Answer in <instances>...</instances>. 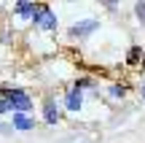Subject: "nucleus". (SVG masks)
Segmentation results:
<instances>
[{"label":"nucleus","instance_id":"1","mask_svg":"<svg viewBox=\"0 0 145 143\" xmlns=\"http://www.w3.org/2000/svg\"><path fill=\"white\" fill-rule=\"evenodd\" d=\"M0 95L11 103V111L14 113H30L32 111V97L24 89H0Z\"/></svg>","mask_w":145,"mask_h":143},{"label":"nucleus","instance_id":"2","mask_svg":"<svg viewBox=\"0 0 145 143\" xmlns=\"http://www.w3.org/2000/svg\"><path fill=\"white\" fill-rule=\"evenodd\" d=\"M32 24H35L38 30H43V32H54L57 24H59V19H57V14H54L51 5L38 3V11H35V16H32Z\"/></svg>","mask_w":145,"mask_h":143},{"label":"nucleus","instance_id":"3","mask_svg":"<svg viewBox=\"0 0 145 143\" xmlns=\"http://www.w3.org/2000/svg\"><path fill=\"white\" fill-rule=\"evenodd\" d=\"M43 119H46V124H59L62 122V108L57 105L54 97H43Z\"/></svg>","mask_w":145,"mask_h":143},{"label":"nucleus","instance_id":"4","mask_svg":"<svg viewBox=\"0 0 145 143\" xmlns=\"http://www.w3.org/2000/svg\"><path fill=\"white\" fill-rule=\"evenodd\" d=\"M94 30H99L97 19H81V22H75V24L70 27V35L72 38H86V35H91Z\"/></svg>","mask_w":145,"mask_h":143},{"label":"nucleus","instance_id":"5","mask_svg":"<svg viewBox=\"0 0 145 143\" xmlns=\"http://www.w3.org/2000/svg\"><path fill=\"white\" fill-rule=\"evenodd\" d=\"M65 108H67V111H81L83 108V92L81 89H67L65 92Z\"/></svg>","mask_w":145,"mask_h":143},{"label":"nucleus","instance_id":"6","mask_svg":"<svg viewBox=\"0 0 145 143\" xmlns=\"http://www.w3.org/2000/svg\"><path fill=\"white\" fill-rule=\"evenodd\" d=\"M11 124H14V130H19V132L35 130V119L27 116V113H14V116H11Z\"/></svg>","mask_w":145,"mask_h":143},{"label":"nucleus","instance_id":"7","mask_svg":"<svg viewBox=\"0 0 145 143\" xmlns=\"http://www.w3.org/2000/svg\"><path fill=\"white\" fill-rule=\"evenodd\" d=\"M35 11H38V3H30V0H19V3H14V14L16 16H35Z\"/></svg>","mask_w":145,"mask_h":143},{"label":"nucleus","instance_id":"8","mask_svg":"<svg viewBox=\"0 0 145 143\" xmlns=\"http://www.w3.org/2000/svg\"><path fill=\"white\" fill-rule=\"evenodd\" d=\"M142 62H145V51H142V46H132L129 54H126V65H129V68H140Z\"/></svg>","mask_w":145,"mask_h":143},{"label":"nucleus","instance_id":"9","mask_svg":"<svg viewBox=\"0 0 145 143\" xmlns=\"http://www.w3.org/2000/svg\"><path fill=\"white\" fill-rule=\"evenodd\" d=\"M108 95L113 97V100H124V97H126V84H113L108 89Z\"/></svg>","mask_w":145,"mask_h":143},{"label":"nucleus","instance_id":"10","mask_svg":"<svg viewBox=\"0 0 145 143\" xmlns=\"http://www.w3.org/2000/svg\"><path fill=\"white\" fill-rule=\"evenodd\" d=\"M94 86H97V84H94V78H75V84H72V89H94Z\"/></svg>","mask_w":145,"mask_h":143},{"label":"nucleus","instance_id":"11","mask_svg":"<svg viewBox=\"0 0 145 143\" xmlns=\"http://www.w3.org/2000/svg\"><path fill=\"white\" fill-rule=\"evenodd\" d=\"M135 14H137V19L145 24V3H135Z\"/></svg>","mask_w":145,"mask_h":143},{"label":"nucleus","instance_id":"12","mask_svg":"<svg viewBox=\"0 0 145 143\" xmlns=\"http://www.w3.org/2000/svg\"><path fill=\"white\" fill-rule=\"evenodd\" d=\"M8 111H11V103L5 100L3 95H0V113H8Z\"/></svg>","mask_w":145,"mask_h":143},{"label":"nucleus","instance_id":"13","mask_svg":"<svg viewBox=\"0 0 145 143\" xmlns=\"http://www.w3.org/2000/svg\"><path fill=\"white\" fill-rule=\"evenodd\" d=\"M102 8H108V11H116V8H118V3H116V0H105V3H102Z\"/></svg>","mask_w":145,"mask_h":143},{"label":"nucleus","instance_id":"14","mask_svg":"<svg viewBox=\"0 0 145 143\" xmlns=\"http://www.w3.org/2000/svg\"><path fill=\"white\" fill-rule=\"evenodd\" d=\"M140 95H142V100H145V81H142V86H140Z\"/></svg>","mask_w":145,"mask_h":143},{"label":"nucleus","instance_id":"15","mask_svg":"<svg viewBox=\"0 0 145 143\" xmlns=\"http://www.w3.org/2000/svg\"><path fill=\"white\" fill-rule=\"evenodd\" d=\"M81 143H86V140H81Z\"/></svg>","mask_w":145,"mask_h":143}]
</instances>
